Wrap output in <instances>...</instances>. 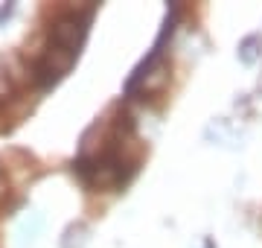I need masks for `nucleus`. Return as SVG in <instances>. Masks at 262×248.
Listing matches in <instances>:
<instances>
[{
  "instance_id": "obj_1",
  "label": "nucleus",
  "mask_w": 262,
  "mask_h": 248,
  "mask_svg": "<svg viewBox=\"0 0 262 248\" xmlns=\"http://www.w3.org/2000/svg\"><path fill=\"white\" fill-rule=\"evenodd\" d=\"M91 15H94V9L73 12V15L61 18L56 27H53L47 50H44L41 61L35 65V82L41 88H53L61 76H67V70H70L73 61L79 58V47H82L84 35H88Z\"/></svg>"
}]
</instances>
